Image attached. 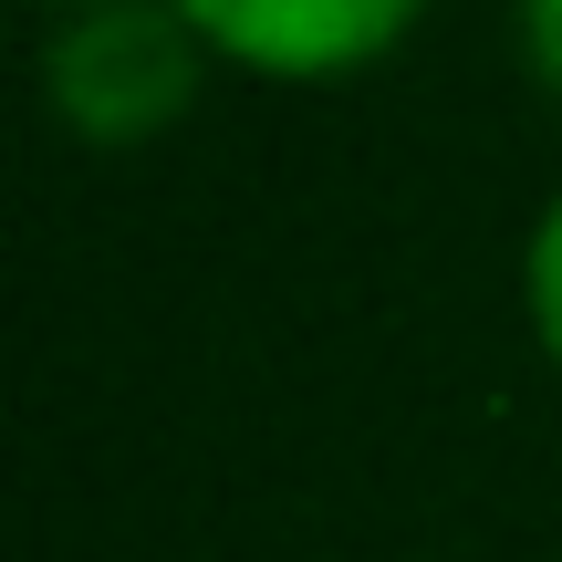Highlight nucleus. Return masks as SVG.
<instances>
[{"instance_id": "obj_4", "label": "nucleus", "mask_w": 562, "mask_h": 562, "mask_svg": "<svg viewBox=\"0 0 562 562\" xmlns=\"http://www.w3.org/2000/svg\"><path fill=\"white\" fill-rule=\"evenodd\" d=\"M521 53H531V74L562 94V0H521Z\"/></svg>"}, {"instance_id": "obj_2", "label": "nucleus", "mask_w": 562, "mask_h": 562, "mask_svg": "<svg viewBox=\"0 0 562 562\" xmlns=\"http://www.w3.org/2000/svg\"><path fill=\"white\" fill-rule=\"evenodd\" d=\"M178 11H188V32H199L220 63H240V74L334 83V74L385 63L406 32H417L427 0H178Z\"/></svg>"}, {"instance_id": "obj_3", "label": "nucleus", "mask_w": 562, "mask_h": 562, "mask_svg": "<svg viewBox=\"0 0 562 562\" xmlns=\"http://www.w3.org/2000/svg\"><path fill=\"white\" fill-rule=\"evenodd\" d=\"M521 302H531L542 355L562 364V188H552V209L531 220V240H521Z\"/></svg>"}, {"instance_id": "obj_5", "label": "nucleus", "mask_w": 562, "mask_h": 562, "mask_svg": "<svg viewBox=\"0 0 562 562\" xmlns=\"http://www.w3.org/2000/svg\"><path fill=\"white\" fill-rule=\"evenodd\" d=\"M63 11H83V0H63Z\"/></svg>"}, {"instance_id": "obj_1", "label": "nucleus", "mask_w": 562, "mask_h": 562, "mask_svg": "<svg viewBox=\"0 0 562 562\" xmlns=\"http://www.w3.org/2000/svg\"><path fill=\"white\" fill-rule=\"evenodd\" d=\"M209 63L220 53L188 32L178 0H83L42 42V94L83 146H146L199 104Z\"/></svg>"}]
</instances>
